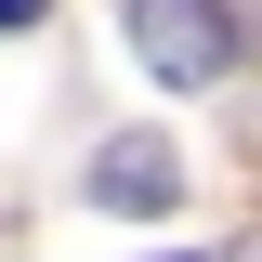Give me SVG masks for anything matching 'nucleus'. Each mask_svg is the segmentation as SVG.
Listing matches in <instances>:
<instances>
[{"mask_svg":"<svg viewBox=\"0 0 262 262\" xmlns=\"http://www.w3.org/2000/svg\"><path fill=\"white\" fill-rule=\"evenodd\" d=\"M236 53H249L236 0H131V66L158 92H210V79H236Z\"/></svg>","mask_w":262,"mask_h":262,"instance_id":"nucleus-1","label":"nucleus"},{"mask_svg":"<svg viewBox=\"0 0 262 262\" xmlns=\"http://www.w3.org/2000/svg\"><path fill=\"white\" fill-rule=\"evenodd\" d=\"M92 196H105V210H170V196H184V158H170L158 131H131V144L92 158Z\"/></svg>","mask_w":262,"mask_h":262,"instance_id":"nucleus-2","label":"nucleus"},{"mask_svg":"<svg viewBox=\"0 0 262 262\" xmlns=\"http://www.w3.org/2000/svg\"><path fill=\"white\" fill-rule=\"evenodd\" d=\"M27 13H39V0H0V27H27Z\"/></svg>","mask_w":262,"mask_h":262,"instance_id":"nucleus-3","label":"nucleus"},{"mask_svg":"<svg viewBox=\"0 0 262 262\" xmlns=\"http://www.w3.org/2000/svg\"><path fill=\"white\" fill-rule=\"evenodd\" d=\"M249 262H262V249H249Z\"/></svg>","mask_w":262,"mask_h":262,"instance_id":"nucleus-4","label":"nucleus"}]
</instances>
